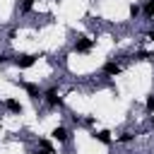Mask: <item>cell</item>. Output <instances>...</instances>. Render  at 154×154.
<instances>
[{
    "mask_svg": "<svg viewBox=\"0 0 154 154\" xmlns=\"http://www.w3.org/2000/svg\"><path fill=\"white\" fill-rule=\"evenodd\" d=\"M51 135H53V140H58V142H65V140H67V137H70V135H67V130H65V128H55V130H53V132H51Z\"/></svg>",
    "mask_w": 154,
    "mask_h": 154,
    "instance_id": "277c9868",
    "label": "cell"
},
{
    "mask_svg": "<svg viewBox=\"0 0 154 154\" xmlns=\"http://www.w3.org/2000/svg\"><path fill=\"white\" fill-rule=\"evenodd\" d=\"M144 14H147V17H154V0H149V2L144 5Z\"/></svg>",
    "mask_w": 154,
    "mask_h": 154,
    "instance_id": "9c48e42d",
    "label": "cell"
},
{
    "mask_svg": "<svg viewBox=\"0 0 154 154\" xmlns=\"http://www.w3.org/2000/svg\"><path fill=\"white\" fill-rule=\"evenodd\" d=\"M130 140H132V135H130V132H125V135L120 137V142H130Z\"/></svg>",
    "mask_w": 154,
    "mask_h": 154,
    "instance_id": "7c38bea8",
    "label": "cell"
},
{
    "mask_svg": "<svg viewBox=\"0 0 154 154\" xmlns=\"http://www.w3.org/2000/svg\"><path fill=\"white\" fill-rule=\"evenodd\" d=\"M46 99L51 106H60V96H58V89H48L46 91Z\"/></svg>",
    "mask_w": 154,
    "mask_h": 154,
    "instance_id": "3957f363",
    "label": "cell"
},
{
    "mask_svg": "<svg viewBox=\"0 0 154 154\" xmlns=\"http://www.w3.org/2000/svg\"><path fill=\"white\" fill-rule=\"evenodd\" d=\"M94 137L99 142H103V144H111V132L108 130H99V132H94Z\"/></svg>",
    "mask_w": 154,
    "mask_h": 154,
    "instance_id": "5b68a950",
    "label": "cell"
},
{
    "mask_svg": "<svg viewBox=\"0 0 154 154\" xmlns=\"http://www.w3.org/2000/svg\"><path fill=\"white\" fill-rule=\"evenodd\" d=\"M36 58H38V55L24 53V55H17V58H14V65H17V67H31V65L36 63Z\"/></svg>",
    "mask_w": 154,
    "mask_h": 154,
    "instance_id": "6da1fadb",
    "label": "cell"
},
{
    "mask_svg": "<svg viewBox=\"0 0 154 154\" xmlns=\"http://www.w3.org/2000/svg\"><path fill=\"white\" fill-rule=\"evenodd\" d=\"M24 87H26V91H29V96H31V99H38V96H41V91H38V87H36V84H24Z\"/></svg>",
    "mask_w": 154,
    "mask_h": 154,
    "instance_id": "ba28073f",
    "label": "cell"
},
{
    "mask_svg": "<svg viewBox=\"0 0 154 154\" xmlns=\"http://www.w3.org/2000/svg\"><path fill=\"white\" fill-rule=\"evenodd\" d=\"M91 46H94V41H91V38H87V36H82V38H77L75 51H77V53H87V51H91Z\"/></svg>",
    "mask_w": 154,
    "mask_h": 154,
    "instance_id": "7a4b0ae2",
    "label": "cell"
},
{
    "mask_svg": "<svg viewBox=\"0 0 154 154\" xmlns=\"http://www.w3.org/2000/svg\"><path fill=\"white\" fill-rule=\"evenodd\" d=\"M147 111L154 116V96H149V99H147Z\"/></svg>",
    "mask_w": 154,
    "mask_h": 154,
    "instance_id": "30bf717a",
    "label": "cell"
},
{
    "mask_svg": "<svg viewBox=\"0 0 154 154\" xmlns=\"http://www.w3.org/2000/svg\"><path fill=\"white\" fill-rule=\"evenodd\" d=\"M5 106H7V108H10L12 113H19V111H22V106H19V101H14V99H7V101H5Z\"/></svg>",
    "mask_w": 154,
    "mask_h": 154,
    "instance_id": "52a82bcc",
    "label": "cell"
},
{
    "mask_svg": "<svg viewBox=\"0 0 154 154\" xmlns=\"http://www.w3.org/2000/svg\"><path fill=\"white\" fill-rule=\"evenodd\" d=\"M130 14L137 17V14H140V7H137V5H130Z\"/></svg>",
    "mask_w": 154,
    "mask_h": 154,
    "instance_id": "8fae6325",
    "label": "cell"
},
{
    "mask_svg": "<svg viewBox=\"0 0 154 154\" xmlns=\"http://www.w3.org/2000/svg\"><path fill=\"white\" fill-rule=\"evenodd\" d=\"M103 72H106V75H118V72H120V65H118V63H106V65H103Z\"/></svg>",
    "mask_w": 154,
    "mask_h": 154,
    "instance_id": "8992f818",
    "label": "cell"
}]
</instances>
